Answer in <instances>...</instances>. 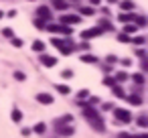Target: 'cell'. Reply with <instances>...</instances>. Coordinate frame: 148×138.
Listing matches in <instances>:
<instances>
[{"instance_id":"obj_33","label":"cell","mask_w":148,"mask_h":138,"mask_svg":"<svg viewBox=\"0 0 148 138\" xmlns=\"http://www.w3.org/2000/svg\"><path fill=\"white\" fill-rule=\"evenodd\" d=\"M118 39H120V41H122V43H126V41H130V35H126V33H124V35H120V37H118Z\"/></svg>"},{"instance_id":"obj_4","label":"cell","mask_w":148,"mask_h":138,"mask_svg":"<svg viewBox=\"0 0 148 138\" xmlns=\"http://www.w3.org/2000/svg\"><path fill=\"white\" fill-rule=\"evenodd\" d=\"M99 35H101V29L95 27V29H87V31H83V33H81V39H83V41H89V39L99 37Z\"/></svg>"},{"instance_id":"obj_25","label":"cell","mask_w":148,"mask_h":138,"mask_svg":"<svg viewBox=\"0 0 148 138\" xmlns=\"http://www.w3.org/2000/svg\"><path fill=\"white\" fill-rule=\"evenodd\" d=\"M67 122H71V116H63V118H59L55 124H57V126H61V124H67Z\"/></svg>"},{"instance_id":"obj_28","label":"cell","mask_w":148,"mask_h":138,"mask_svg":"<svg viewBox=\"0 0 148 138\" xmlns=\"http://www.w3.org/2000/svg\"><path fill=\"white\" fill-rule=\"evenodd\" d=\"M81 14H85V16H89V14H93V10H91L89 6H83V8H81Z\"/></svg>"},{"instance_id":"obj_30","label":"cell","mask_w":148,"mask_h":138,"mask_svg":"<svg viewBox=\"0 0 148 138\" xmlns=\"http://www.w3.org/2000/svg\"><path fill=\"white\" fill-rule=\"evenodd\" d=\"M132 43H134V45H142V43H144V37H134Z\"/></svg>"},{"instance_id":"obj_29","label":"cell","mask_w":148,"mask_h":138,"mask_svg":"<svg viewBox=\"0 0 148 138\" xmlns=\"http://www.w3.org/2000/svg\"><path fill=\"white\" fill-rule=\"evenodd\" d=\"M71 75H73V71H71V69H63V71H61V77H65V79H67V77H71Z\"/></svg>"},{"instance_id":"obj_9","label":"cell","mask_w":148,"mask_h":138,"mask_svg":"<svg viewBox=\"0 0 148 138\" xmlns=\"http://www.w3.org/2000/svg\"><path fill=\"white\" fill-rule=\"evenodd\" d=\"M126 102L132 104V106H140V104H142V97H140V95H128Z\"/></svg>"},{"instance_id":"obj_40","label":"cell","mask_w":148,"mask_h":138,"mask_svg":"<svg viewBox=\"0 0 148 138\" xmlns=\"http://www.w3.org/2000/svg\"><path fill=\"white\" fill-rule=\"evenodd\" d=\"M73 2H75V0H73Z\"/></svg>"},{"instance_id":"obj_38","label":"cell","mask_w":148,"mask_h":138,"mask_svg":"<svg viewBox=\"0 0 148 138\" xmlns=\"http://www.w3.org/2000/svg\"><path fill=\"white\" fill-rule=\"evenodd\" d=\"M130 138H148L146 134H140V136H130Z\"/></svg>"},{"instance_id":"obj_20","label":"cell","mask_w":148,"mask_h":138,"mask_svg":"<svg viewBox=\"0 0 148 138\" xmlns=\"http://www.w3.org/2000/svg\"><path fill=\"white\" fill-rule=\"evenodd\" d=\"M12 120H14V122H21V120H23V112H21V110H12Z\"/></svg>"},{"instance_id":"obj_1","label":"cell","mask_w":148,"mask_h":138,"mask_svg":"<svg viewBox=\"0 0 148 138\" xmlns=\"http://www.w3.org/2000/svg\"><path fill=\"white\" fill-rule=\"evenodd\" d=\"M83 116L89 120V124L97 130V132H103L106 130V124H103V120H101V116L91 108V106H83Z\"/></svg>"},{"instance_id":"obj_27","label":"cell","mask_w":148,"mask_h":138,"mask_svg":"<svg viewBox=\"0 0 148 138\" xmlns=\"http://www.w3.org/2000/svg\"><path fill=\"white\" fill-rule=\"evenodd\" d=\"M73 53V47H61V55H71Z\"/></svg>"},{"instance_id":"obj_13","label":"cell","mask_w":148,"mask_h":138,"mask_svg":"<svg viewBox=\"0 0 148 138\" xmlns=\"http://www.w3.org/2000/svg\"><path fill=\"white\" fill-rule=\"evenodd\" d=\"M33 49H35L37 53H43V51H45V43H43V41H35V43H33Z\"/></svg>"},{"instance_id":"obj_15","label":"cell","mask_w":148,"mask_h":138,"mask_svg":"<svg viewBox=\"0 0 148 138\" xmlns=\"http://www.w3.org/2000/svg\"><path fill=\"white\" fill-rule=\"evenodd\" d=\"M134 21H136L138 27H144V25H146V19H144L142 14H134Z\"/></svg>"},{"instance_id":"obj_31","label":"cell","mask_w":148,"mask_h":138,"mask_svg":"<svg viewBox=\"0 0 148 138\" xmlns=\"http://www.w3.org/2000/svg\"><path fill=\"white\" fill-rule=\"evenodd\" d=\"M103 83H106V85H116L114 77H106V79H103Z\"/></svg>"},{"instance_id":"obj_34","label":"cell","mask_w":148,"mask_h":138,"mask_svg":"<svg viewBox=\"0 0 148 138\" xmlns=\"http://www.w3.org/2000/svg\"><path fill=\"white\" fill-rule=\"evenodd\" d=\"M14 77H16V79H21V81H23V79H25V73H23V71H14Z\"/></svg>"},{"instance_id":"obj_5","label":"cell","mask_w":148,"mask_h":138,"mask_svg":"<svg viewBox=\"0 0 148 138\" xmlns=\"http://www.w3.org/2000/svg\"><path fill=\"white\" fill-rule=\"evenodd\" d=\"M47 29H49V33H61V35H71V29H69V27H59V25H49Z\"/></svg>"},{"instance_id":"obj_10","label":"cell","mask_w":148,"mask_h":138,"mask_svg":"<svg viewBox=\"0 0 148 138\" xmlns=\"http://www.w3.org/2000/svg\"><path fill=\"white\" fill-rule=\"evenodd\" d=\"M53 6L57 10H65L67 8V0H53Z\"/></svg>"},{"instance_id":"obj_37","label":"cell","mask_w":148,"mask_h":138,"mask_svg":"<svg viewBox=\"0 0 148 138\" xmlns=\"http://www.w3.org/2000/svg\"><path fill=\"white\" fill-rule=\"evenodd\" d=\"M89 2H91V4H93V6H97V4H99V2H101V0H89Z\"/></svg>"},{"instance_id":"obj_26","label":"cell","mask_w":148,"mask_h":138,"mask_svg":"<svg viewBox=\"0 0 148 138\" xmlns=\"http://www.w3.org/2000/svg\"><path fill=\"white\" fill-rule=\"evenodd\" d=\"M45 128H47V126H45L43 122H39V124L35 126V132H37V134H43V132H45Z\"/></svg>"},{"instance_id":"obj_35","label":"cell","mask_w":148,"mask_h":138,"mask_svg":"<svg viewBox=\"0 0 148 138\" xmlns=\"http://www.w3.org/2000/svg\"><path fill=\"white\" fill-rule=\"evenodd\" d=\"M12 45H14V47H23V41H21V39H12Z\"/></svg>"},{"instance_id":"obj_24","label":"cell","mask_w":148,"mask_h":138,"mask_svg":"<svg viewBox=\"0 0 148 138\" xmlns=\"http://www.w3.org/2000/svg\"><path fill=\"white\" fill-rule=\"evenodd\" d=\"M87 95H89V91H87V89H81V91L77 93V97H79V104H81V102H83V100H85Z\"/></svg>"},{"instance_id":"obj_12","label":"cell","mask_w":148,"mask_h":138,"mask_svg":"<svg viewBox=\"0 0 148 138\" xmlns=\"http://www.w3.org/2000/svg\"><path fill=\"white\" fill-rule=\"evenodd\" d=\"M136 31H138V27H136V25H130V23H128V25L124 27V33H126V35H134Z\"/></svg>"},{"instance_id":"obj_17","label":"cell","mask_w":148,"mask_h":138,"mask_svg":"<svg viewBox=\"0 0 148 138\" xmlns=\"http://www.w3.org/2000/svg\"><path fill=\"white\" fill-rule=\"evenodd\" d=\"M132 79H134V83H138V85H142V83H144V75H142V73H134V75H132Z\"/></svg>"},{"instance_id":"obj_2","label":"cell","mask_w":148,"mask_h":138,"mask_svg":"<svg viewBox=\"0 0 148 138\" xmlns=\"http://www.w3.org/2000/svg\"><path fill=\"white\" fill-rule=\"evenodd\" d=\"M114 120L122 122V124H128V122H132V114L128 110H124V108H116L114 110Z\"/></svg>"},{"instance_id":"obj_16","label":"cell","mask_w":148,"mask_h":138,"mask_svg":"<svg viewBox=\"0 0 148 138\" xmlns=\"http://www.w3.org/2000/svg\"><path fill=\"white\" fill-rule=\"evenodd\" d=\"M81 61H85V63H97V57H93V55H81Z\"/></svg>"},{"instance_id":"obj_21","label":"cell","mask_w":148,"mask_h":138,"mask_svg":"<svg viewBox=\"0 0 148 138\" xmlns=\"http://www.w3.org/2000/svg\"><path fill=\"white\" fill-rule=\"evenodd\" d=\"M114 87V95H118V97H124V89L120 87V85H112Z\"/></svg>"},{"instance_id":"obj_32","label":"cell","mask_w":148,"mask_h":138,"mask_svg":"<svg viewBox=\"0 0 148 138\" xmlns=\"http://www.w3.org/2000/svg\"><path fill=\"white\" fill-rule=\"evenodd\" d=\"M35 25H37L39 29H43V27H45V21H41V19H35Z\"/></svg>"},{"instance_id":"obj_11","label":"cell","mask_w":148,"mask_h":138,"mask_svg":"<svg viewBox=\"0 0 148 138\" xmlns=\"http://www.w3.org/2000/svg\"><path fill=\"white\" fill-rule=\"evenodd\" d=\"M118 19H120L122 23H132V21H134V14H128V12H122V14H120Z\"/></svg>"},{"instance_id":"obj_23","label":"cell","mask_w":148,"mask_h":138,"mask_svg":"<svg viewBox=\"0 0 148 138\" xmlns=\"http://www.w3.org/2000/svg\"><path fill=\"white\" fill-rule=\"evenodd\" d=\"M122 8H124V10H132V8H134V2H130V0H124V2H122Z\"/></svg>"},{"instance_id":"obj_22","label":"cell","mask_w":148,"mask_h":138,"mask_svg":"<svg viewBox=\"0 0 148 138\" xmlns=\"http://www.w3.org/2000/svg\"><path fill=\"white\" fill-rule=\"evenodd\" d=\"M138 126H140V128H146V126H148V120H146V116H144V114L138 118Z\"/></svg>"},{"instance_id":"obj_36","label":"cell","mask_w":148,"mask_h":138,"mask_svg":"<svg viewBox=\"0 0 148 138\" xmlns=\"http://www.w3.org/2000/svg\"><path fill=\"white\" fill-rule=\"evenodd\" d=\"M2 35H4V37H12V31H10V29H4Z\"/></svg>"},{"instance_id":"obj_19","label":"cell","mask_w":148,"mask_h":138,"mask_svg":"<svg viewBox=\"0 0 148 138\" xmlns=\"http://www.w3.org/2000/svg\"><path fill=\"white\" fill-rule=\"evenodd\" d=\"M124 79H126V73H124V71H118V73H116V77H114V81H116V83H122Z\"/></svg>"},{"instance_id":"obj_7","label":"cell","mask_w":148,"mask_h":138,"mask_svg":"<svg viewBox=\"0 0 148 138\" xmlns=\"http://www.w3.org/2000/svg\"><path fill=\"white\" fill-rule=\"evenodd\" d=\"M41 63L45 67H53V65H57V57H53V55H41Z\"/></svg>"},{"instance_id":"obj_39","label":"cell","mask_w":148,"mask_h":138,"mask_svg":"<svg viewBox=\"0 0 148 138\" xmlns=\"http://www.w3.org/2000/svg\"><path fill=\"white\" fill-rule=\"evenodd\" d=\"M2 16H4V12H2V10H0V19H2Z\"/></svg>"},{"instance_id":"obj_3","label":"cell","mask_w":148,"mask_h":138,"mask_svg":"<svg viewBox=\"0 0 148 138\" xmlns=\"http://www.w3.org/2000/svg\"><path fill=\"white\" fill-rule=\"evenodd\" d=\"M37 19H41V21H51V8L49 6H39L37 8Z\"/></svg>"},{"instance_id":"obj_8","label":"cell","mask_w":148,"mask_h":138,"mask_svg":"<svg viewBox=\"0 0 148 138\" xmlns=\"http://www.w3.org/2000/svg\"><path fill=\"white\" fill-rule=\"evenodd\" d=\"M37 102H39V104L49 106V104H53V97H51L49 93H39V95H37Z\"/></svg>"},{"instance_id":"obj_18","label":"cell","mask_w":148,"mask_h":138,"mask_svg":"<svg viewBox=\"0 0 148 138\" xmlns=\"http://www.w3.org/2000/svg\"><path fill=\"white\" fill-rule=\"evenodd\" d=\"M57 91H59V93H63V95H69V93H71L69 85H57Z\"/></svg>"},{"instance_id":"obj_6","label":"cell","mask_w":148,"mask_h":138,"mask_svg":"<svg viewBox=\"0 0 148 138\" xmlns=\"http://www.w3.org/2000/svg\"><path fill=\"white\" fill-rule=\"evenodd\" d=\"M81 19L77 16V14H65V16H61V23L63 25H77Z\"/></svg>"},{"instance_id":"obj_14","label":"cell","mask_w":148,"mask_h":138,"mask_svg":"<svg viewBox=\"0 0 148 138\" xmlns=\"http://www.w3.org/2000/svg\"><path fill=\"white\" fill-rule=\"evenodd\" d=\"M59 134H61V136H71V134H73V128H71V126H65V128L59 126Z\"/></svg>"}]
</instances>
